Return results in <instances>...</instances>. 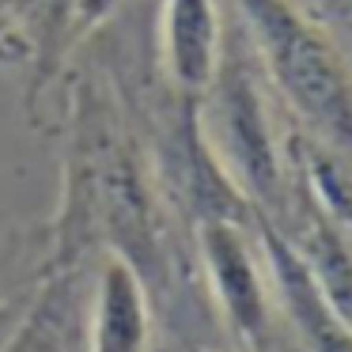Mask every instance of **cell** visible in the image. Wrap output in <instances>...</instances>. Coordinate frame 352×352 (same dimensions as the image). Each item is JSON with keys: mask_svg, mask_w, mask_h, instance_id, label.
Wrapping results in <instances>:
<instances>
[{"mask_svg": "<svg viewBox=\"0 0 352 352\" xmlns=\"http://www.w3.org/2000/svg\"><path fill=\"white\" fill-rule=\"evenodd\" d=\"M250 50L299 137L352 175V65L296 0H231Z\"/></svg>", "mask_w": 352, "mask_h": 352, "instance_id": "obj_1", "label": "cell"}, {"mask_svg": "<svg viewBox=\"0 0 352 352\" xmlns=\"http://www.w3.org/2000/svg\"><path fill=\"white\" fill-rule=\"evenodd\" d=\"M201 102H205L201 133L223 175L235 182V190L254 212L280 223L288 208L292 170L284 167L273 144V125H269L265 95L258 84V57L243 23L235 31H223L220 65Z\"/></svg>", "mask_w": 352, "mask_h": 352, "instance_id": "obj_2", "label": "cell"}, {"mask_svg": "<svg viewBox=\"0 0 352 352\" xmlns=\"http://www.w3.org/2000/svg\"><path fill=\"white\" fill-rule=\"evenodd\" d=\"M254 220H228V216H201L197 250L205 265L208 288L220 307L223 326L246 349H265L269 341V273H261L258 254L250 243Z\"/></svg>", "mask_w": 352, "mask_h": 352, "instance_id": "obj_3", "label": "cell"}, {"mask_svg": "<svg viewBox=\"0 0 352 352\" xmlns=\"http://www.w3.org/2000/svg\"><path fill=\"white\" fill-rule=\"evenodd\" d=\"M250 231L261 246V258H265L269 284H273V292L280 299V307L288 314L303 352H352V326L322 296L311 269L303 265L299 250L292 246V239L273 220H265L258 212H254Z\"/></svg>", "mask_w": 352, "mask_h": 352, "instance_id": "obj_4", "label": "cell"}, {"mask_svg": "<svg viewBox=\"0 0 352 352\" xmlns=\"http://www.w3.org/2000/svg\"><path fill=\"white\" fill-rule=\"evenodd\" d=\"M95 12L99 0H0V61L31 65V102Z\"/></svg>", "mask_w": 352, "mask_h": 352, "instance_id": "obj_5", "label": "cell"}, {"mask_svg": "<svg viewBox=\"0 0 352 352\" xmlns=\"http://www.w3.org/2000/svg\"><path fill=\"white\" fill-rule=\"evenodd\" d=\"M223 16L216 0H163V69L182 102H201L223 54Z\"/></svg>", "mask_w": 352, "mask_h": 352, "instance_id": "obj_6", "label": "cell"}, {"mask_svg": "<svg viewBox=\"0 0 352 352\" xmlns=\"http://www.w3.org/2000/svg\"><path fill=\"white\" fill-rule=\"evenodd\" d=\"M84 352H152V292L114 254H107L95 280Z\"/></svg>", "mask_w": 352, "mask_h": 352, "instance_id": "obj_7", "label": "cell"}, {"mask_svg": "<svg viewBox=\"0 0 352 352\" xmlns=\"http://www.w3.org/2000/svg\"><path fill=\"white\" fill-rule=\"evenodd\" d=\"M76 307V265H54L38 296L19 314L16 329L4 337L0 352H65L72 337Z\"/></svg>", "mask_w": 352, "mask_h": 352, "instance_id": "obj_8", "label": "cell"}, {"mask_svg": "<svg viewBox=\"0 0 352 352\" xmlns=\"http://www.w3.org/2000/svg\"><path fill=\"white\" fill-rule=\"evenodd\" d=\"M344 8H349V12H352V0H344Z\"/></svg>", "mask_w": 352, "mask_h": 352, "instance_id": "obj_9", "label": "cell"}]
</instances>
